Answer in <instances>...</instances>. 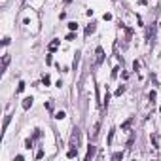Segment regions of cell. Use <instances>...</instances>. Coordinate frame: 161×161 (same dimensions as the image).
<instances>
[{
  "instance_id": "3",
  "label": "cell",
  "mask_w": 161,
  "mask_h": 161,
  "mask_svg": "<svg viewBox=\"0 0 161 161\" xmlns=\"http://www.w3.org/2000/svg\"><path fill=\"white\" fill-rule=\"evenodd\" d=\"M95 23H91V25H87V27H85V36H91V34H93V32H95Z\"/></svg>"
},
{
  "instance_id": "4",
  "label": "cell",
  "mask_w": 161,
  "mask_h": 161,
  "mask_svg": "<svg viewBox=\"0 0 161 161\" xmlns=\"http://www.w3.org/2000/svg\"><path fill=\"white\" fill-rule=\"evenodd\" d=\"M32 101H34V99H32V97H27V99H25V101H23V108H25V110H29L30 106H32Z\"/></svg>"
},
{
  "instance_id": "1",
  "label": "cell",
  "mask_w": 161,
  "mask_h": 161,
  "mask_svg": "<svg viewBox=\"0 0 161 161\" xmlns=\"http://www.w3.org/2000/svg\"><path fill=\"white\" fill-rule=\"evenodd\" d=\"M78 146H80V131H78V129H74L72 138H70V148H78Z\"/></svg>"
},
{
  "instance_id": "2",
  "label": "cell",
  "mask_w": 161,
  "mask_h": 161,
  "mask_svg": "<svg viewBox=\"0 0 161 161\" xmlns=\"http://www.w3.org/2000/svg\"><path fill=\"white\" fill-rule=\"evenodd\" d=\"M103 61H104V49L103 47H97L95 49V63H97V66L103 65Z\"/></svg>"
},
{
  "instance_id": "7",
  "label": "cell",
  "mask_w": 161,
  "mask_h": 161,
  "mask_svg": "<svg viewBox=\"0 0 161 161\" xmlns=\"http://www.w3.org/2000/svg\"><path fill=\"white\" fill-rule=\"evenodd\" d=\"M93 155H95V146H91V144H89V148H87V155H85V157H87V159H91Z\"/></svg>"
},
{
  "instance_id": "11",
  "label": "cell",
  "mask_w": 161,
  "mask_h": 161,
  "mask_svg": "<svg viewBox=\"0 0 161 161\" xmlns=\"http://www.w3.org/2000/svg\"><path fill=\"white\" fill-rule=\"evenodd\" d=\"M25 148H27V150L32 148V138H27V140H25Z\"/></svg>"
},
{
  "instance_id": "17",
  "label": "cell",
  "mask_w": 161,
  "mask_h": 161,
  "mask_svg": "<svg viewBox=\"0 0 161 161\" xmlns=\"http://www.w3.org/2000/svg\"><path fill=\"white\" fill-rule=\"evenodd\" d=\"M66 114L65 112H63V110H61V112H57V114H55V117H57V119H63V117H65Z\"/></svg>"
},
{
  "instance_id": "20",
  "label": "cell",
  "mask_w": 161,
  "mask_h": 161,
  "mask_svg": "<svg viewBox=\"0 0 161 161\" xmlns=\"http://www.w3.org/2000/svg\"><path fill=\"white\" fill-rule=\"evenodd\" d=\"M10 119H12V117H10V116H6V119H4V131H6V127H8V123H10Z\"/></svg>"
},
{
  "instance_id": "5",
  "label": "cell",
  "mask_w": 161,
  "mask_h": 161,
  "mask_svg": "<svg viewBox=\"0 0 161 161\" xmlns=\"http://www.w3.org/2000/svg\"><path fill=\"white\" fill-rule=\"evenodd\" d=\"M68 157H70V159H74V157H78V148H70V150H68Z\"/></svg>"
},
{
  "instance_id": "14",
  "label": "cell",
  "mask_w": 161,
  "mask_h": 161,
  "mask_svg": "<svg viewBox=\"0 0 161 161\" xmlns=\"http://www.w3.org/2000/svg\"><path fill=\"white\" fill-rule=\"evenodd\" d=\"M123 91H125V85H121V87H117V89H116V97H119L121 93H123Z\"/></svg>"
},
{
  "instance_id": "21",
  "label": "cell",
  "mask_w": 161,
  "mask_h": 161,
  "mask_svg": "<svg viewBox=\"0 0 161 161\" xmlns=\"http://www.w3.org/2000/svg\"><path fill=\"white\" fill-rule=\"evenodd\" d=\"M103 19H104V21H110V19H112V13H104Z\"/></svg>"
},
{
  "instance_id": "22",
  "label": "cell",
  "mask_w": 161,
  "mask_h": 161,
  "mask_svg": "<svg viewBox=\"0 0 161 161\" xmlns=\"http://www.w3.org/2000/svg\"><path fill=\"white\" fill-rule=\"evenodd\" d=\"M74 38H76V34H74V30H72V32H70V34L66 36V40H74Z\"/></svg>"
},
{
  "instance_id": "16",
  "label": "cell",
  "mask_w": 161,
  "mask_h": 161,
  "mask_svg": "<svg viewBox=\"0 0 161 161\" xmlns=\"http://www.w3.org/2000/svg\"><path fill=\"white\" fill-rule=\"evenodd\" d=\"M49 76H44V78H42V83H44V85H49Z\"/></svg>"
},
{
  "instance_id": "19",
  "label": "cell",
  "mask_w": 161,
  "mask_h": 161,
  "mask_svg": "<svg viewBox=\"0 0 161 161\" xmlns=\"http://www.w3.org/2000/svg\"><path fill=\"white\" fill-rule=\"evenodd\" d=\"M138 68H140V63H138V61H135V63H133V70H138Z\"/></svg>"
},
{
  "instance_id": "10",
  "label": "cell",
  "mask_w": 161,
  "mask_h": 161,
  "mask_svg": "<svg viewBox=\"0 0 161 161\" xmlns=\"http://www.w3.org/2000/svg\"><path fill=\"white\" fill-rule=\"evenodd\" d=\"M57 47H59V40H53L51 44H49V51H55Z\"/></svg>"
},
{
  "instance_id": "18",
  "label": "cell",
  "mask_w": 161,
  "mask_h": 161,
  "mask_svg": "<svg viewBox=\"0 0 161 161\" xmlns=\"http://www.w3.org/2000/svg\"><path fill=\"white\" fill-rule=\"evenodd\" d=\"M23 89H25V83H23V81H19V85H17V93H21Z\"/></svg>"
},
{
  "instance_id": "12",
  "label": "cell",
  "mask_w": 161,
  "mask_h": 161,
  "mask_svg": "<svg viewBox=\"0 0 161 161\" xmlns=\"http://www.w3.org/2000/svg\"><path fill=\"white\" fill-rule=\"evenodd\" d=\"M123 157V152H116V154L112 155V159H121Z\"/></svg>"
},
{
  "instance_id": "13",
  "label": "cell",
  "mask_w": 161,
  "mask_h": 161,
  "mask_svg": "<svg viewBox=\"0 0 161 161\" xmlns=\"http://www.w3.org/2000/svg\"><path fill=\"white\" fill-rule=\"evenodd\" d=\"M78 63H80V53H76V59H74V70L78 68Z\"/></svg>"
},
{
  "instance_id": "6",
  "label": "cell",
  "mask_w": 161,
  "mask_h": 161,
  "mask_svg": "<svg viewBox=\"0 0 161 161\" xmlns=\"http://www.w3.org/2000/svg\"><path fill=\"white\" fill-rule=\"evenodd\" d=\"M99 129H101V123H95L93 131H91V138H97V135H99Z\"/></svg>"
},
{
  "instance_id": "9",
  "label": "cell",
  "mask_w": 161,
  "mask_h": 161,
  "mask_svg": "<svg viewBox=\"0 0 161 161\" xmlns=\"http://www.w3.org/2000/svg\"><path fill=\"white\" fill-rule=\"evenodd\" d=\"M131 125H133V117H131V119H127V121H125V123L121 125V129H123V131H127V129H129Z\"/></svg>"
},
{
  "instance_id": "8",
  "label": "cell",
  "mask_w": 161,
  "mask_h": 161,
  "mask_svg": "<svg viewBox=\"0 0 161 161\" xmlns=\"http://www.w3.org/2000/svg\"><path fill=\"white\" fill-rule=\"evenodd\" d=\"M8 63H10V55H4V61H2V72H4V70H6Z\"/></svg>"
},
{
  "instance_id": "15",
  "label": "cell",
  "mask_w": 161,
  "mask_h": 161,
  "mask_svg": "<svg viewBox=\"0 0 161 161\" xmlns=\"http://www.w3.org/2000/svg\"><path fill=\"white\" fill-rule=\"evenodd\" d=\"M68 29H70V30H78V25H76V23H68Z\"/></svg>"
}]
</instances>
